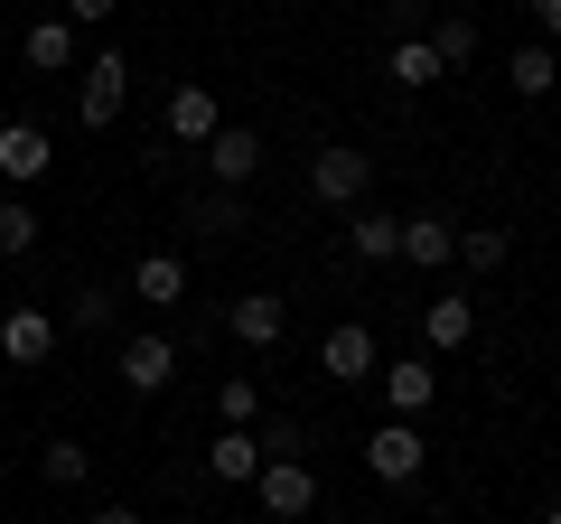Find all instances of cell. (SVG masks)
Masks as SVG:
<instances>
[{"label":"cell","instance_id":"9","mask_svg":"<svg viewBox=\"0 0 561 524\" xmlns=\"http://www.w3.org/2000/svg\"><path fill=\"white\" fill-rule=\"evenodd\" d=\"M225 328H234V346H243V356H272V346L290 338V300H280V291H243Z\"/></svg>","mask_w":561,"mask_h":524},{"label":"cell","instance_id":"17","mask_svg":"<svg viewBox=\"0 0 561 524\" xmlns=\"http://www.w3.org/2000/svg\"><path fill=\"white\" fill-rule=\"evenodd\" d=\"M505 84H515L524 103H542V94H561V47H515V57H505Z\"/></svg>","mask_w":561,"mask_h":524},{"label":"cell","instance_id":"8","mask_svg":"<svg viewBox=\"0 0 561 524\" xmlns=\"http://www.w3.org/2000/svg\"><path fill=\"white\" fill-rule=\"evenodd\" d=\"M253 169H262V132H253V122H225L216 141H206V187H234V197H243Z\"/></svg>","mask_w":561,"mask_h":524},{"label":"cell","instance_id":"1","mask_svg":"<svg viewBox=\"0 0 561 524\" xmlns=\"http://www.w3.org/2000/svg\"><path fill=\"white\" fill-rule=\"evenodd\" d=\"M365 187H375V150H346V141H319V150H309V197H319V206L356 216Z\"/></svg>","mask_w":561,"mask_h":524},{"label":"cell","instance_id":"18","mask_svg":"<svg viewBox=\"0 0 561 524\" xmlns=\"http://www.w3.org/2000/svg\"><path fill=\"white\" fill-rule=\"evenodd\" d=\"M346 253H356V262H393V253H402V216L356 206V225H346Z\"/></svg>","mask_w":561,"mask_h":524},{"label":"cell","instance_id":"15","mask_svg":"<svg viewBox=\"0 0 561 524\" xmlns=\"http://www.w3.org/2000/svg\"><path fill=\"white\" fill-rule=\"evenodd\" d=\"M131 300L179 309V300H187V262H179V253H140V262H131Z\"/></svg>","mask_w":561,"mask_h":524},{"label":"cell","instance_id":"31","mask_svg":"<svg viewBox=\"0 0 561 524\" xmlns=\"http://www.w3.org/2000/svg\"><path fill=\"white\" fill-rule=\"evenodd\" d=\"M94 524H140V515H131V505H103V515H94Z\"/></svg>","mask_w":561,"mask_h":524},{"label":"cell","instance_id":"2","mask_svg":"<svg viewBox=\"0 0 561 524\" xmlns=\"http://www.w3.org/2000/svg\"><path fill=\"white\" fill-rule=\"evenodd\" d=\"M122 94H131V57L122 47H94V66H76V122L84 132H113Z\"/></svg>","mask_w":561,"mask_h":524},{"label":"cell","instance_id":"13","mask_svg":"<svg viewBox=\"0 0 561 524\" xmlns=\"http://www.w3.org/2000/svg\"><path fill=\"white\" fill-rule=\"evenodd\" d=\"M393 262H412V272H440V262H459V225L431 216V206H421V216H402V253H393Z\"/></svg>","mask_w":561,"mask_h":524},{"label":"cell","instance_id":"3","mask_svg":"<svg viewBox=\"0 0 561 524\" xmlns=\"http://www.w3.org/2000/svg\"><path fill=\"white\" fill-rule=\"evenodd\" d=\"M225 132V103H216V84H169V113H160V150L179 141V150H206Z\"/></svg>","mask_w":561,"mask_h":524},{"label":"cell","instance_id":"19","mask_svg":"<svg viewBox=\"0 0 561 524\" xmlns=\"http://www.w3.org/2000/svg\"><path fill=\"white\" fill-rule=\"evenodd\" d=\"M431 38V57H440V76H459V66H478V20H459V10H440V20L421 29Z\"/></svg>","mask_w":561,"mask_h":524},{"label":"cell","instance_id":"21","mask_svg":"<svg viewBox=\"0 0 561 524\" xmlns=\"http://www.w3.org/2000/svg\"><path fill=\"white\" fill-rule=\"evenodd\" d=\"M421 338L440 346V356H459V346L478 338V309H468V300H431V309H421Z\"/></svg>","mask_w":561,"mask_h":524},{"label":"cell","instance_id":"7","mask_svg":"<svg viewBox=\"0 0 561 524\" xmlns=\"http://www.w3.org/2000/svg\"><path fill=\"white\" fill-rule=\"evenodd\" d=\"M253 497H262V515H280V524H300L309 505H319V468H309V459H262Z\"/></svg>","mask_w":561,"mask_h":524},{"label":"cell","instance_id":"32","mask_svg":"<svg viewBox=\"0 0 561 524\" xmlns=\"http://www.w3.org/2000/svg\"><path fill=\"white\" fill-rule=\"evenodd\" d=\"M542 524H561V505H542Z\"/></svg>","mask_w":561,"mask_h":524},{"label":"cell","instance_id":"27","mask_svg":"<svg viewBox=\"0 0 561 524\" xmlns=\"http://www.w3.org/2000/svg\"><path fill=\"white\" fill-rule=\"evenodd\" d=\"M28 243H38V206H28V197H20V187H10V197H0V253L20 262V253H28Z\"/></svg>","mask_w":561,"mask_h":524},{"label":"cell","instance_id":"10","mask_svg":"<svg viewBox=\"0 0 561 524\" xmlns=\"http://www.w3.org/2000/svg\"><path fill=\"white\" fill-rule=\"evenodd\" d=\"M375 365H383L375 328L346 319V328H328V338H319V375H328V384H375Z\"/></svg>","mask_w":561,"mask_h":524},{"label":"cell","instance_id":"6","mask_svg":"<svg viewBox=\"0 0 561 524\" xmlns=\"http://www.w3.org/2000/svg\"><path fill=\"white\" fill-rule=\"evenodd\" d=\"M57 338H66V328H57V309H38V300H20L10 319H0V356L20 365V375H38V365L57 356Z\"/></svg>","mask_w":561,"mask_h":524},{"label":"cell","instance_id":"16","mask_svg":"<svg viewBox=\"0 0 561 524\" xmlns=\"http://www.w3.org/2000/svg\"><path fill=\"white\" fill-rule=\"evenodd\" d=\"M20 57L38 66V76H76V29H66V20H28L20 29Z\"/></svg>","mask_w":561,"mask_h":524},{"label":"cell","instance_id":"28","mask_svg":"<svg viewBox=\"0 0 561 524\" xmlns=\"http://www.w3.org/2000/svg\"><path fill=\"white\" fill-rule=\"evenodd\" d=\"M253 441H262V459H300V441H309V431L290 422V412H272V422H253Z\"/></svg>","mask_w":561,"mask_h":524},{"label":"cell","instance_id":"30","mask_svg":"<svg viewBox=\"0 0 561 524\" xmlns=\"http://www.w3.org/2000/svg\"><path fill=\"white\" fill-rule=\"evenodd\" d=\"M534 29H542V47H561V0H534Z\"/></svg>","mask_w":561,"mask_h":524},{"label":"cell","instance_id":"20","mask_svg":"<svg viewBox=\"0 0 561 524\" xmlns=\"http://www.w3.org/2000/svg\"><path fill=\"white\" fill-rule=\"evenodd\" d=\"M234 225H243V197H234V187H197V197H187V235L225 243Z\"/></svg>","mask_w":561,"mask_h":524},{"label":"cell","instance_id":"4","mask_svg":"<svg viewBox=\"0 0 561 524\" xmlns=\"http://www.w3.org/2000/svg\"><path fill=\"white\" fill-rule=\"evenodd\" d=\"M365 468H375L383 487H412L421 468H431V441H421L412 422H375L365 431Z\"/></svg>","mask_w":561,"mask_h":524},{"label":"cell","instance_id":"22","mask_svg":"<svg viewBox=\"0 0 561 524\" xmlns=\"http://www.w3.org/2000/svg\"><path fill=\"white\" fill-rule=\"evenodd\" d=\"M393 84H402V94H431V84H440V57H431V38H393Z\"/></svg>","mask_w":561,"mask_h":524},{"label":"cell","instance_id":"14","mask_svg":"<svg viewBox=\"0 0 561 524\" xmlns=\"http://www.w3.org/2000/svg\"><path fill=\"white\" fill-rule=\"evenodd\" d=\"M206 478L216 487H253L262 478V441L253 431H216V441H206Z\"/></svg>","mask_w":561,"mask_h":524},{"label":"cell","instance_id":"26","mask_svg":"<svg viewBox=\"0 0 561 524\" xmlns=\"http://www.w3.org/2000/svg\"><path fill=\"white\" fill-rule=\"evenodd\" d=\"M113 319H122V300H113V291H76L57 328H76V338H103V328H113Z\"/></svg>","mask_w":561,"mask_h":524},{"label":"cell","instance_id":"11","mask_svg":"<svg viewBox=\"0 0 561 524\" xmlns=\"http://www.w3.org/2000/svg\"><path fill=\"white\" fill-rule=\"evenodd\" d=\"M47 169H57V141H47L38 122H0V179H10V187H38Z\"/></svg>","mask_w":561,"mask_h":524},{"label":"cell","instance_id":"24","mask_svg":"<svg viewBox=\"0 0 561 524\" xmlns=\"http://www.w3.org/2000/svg\"><path fill=\"white\" fill-rule=\"evenodd\" d=\"M216 422H225V431H253V422H262V384H253V375H225V384H216Z\"/></svg>","mask_w":561,"mask_h":524},{"label":"cell","instance_id":"25","mask_svg":"<svg viewBox=\"0 0 561 524\" xmlns=\"http://www.w3.org/2000/svg\"><path fill=\"white\" fill-rule=\"evenodd\" d=\"M38 478L47 487H84V478H94V449H84V441H47L38 449Z\"/></svg>","mask_w":561,"mask_h":524},{"label":"cell","instance_id":"23","mask_svg":"<svg viewBox=\"0 0 561 524\" xmlns=\"http://www.w3.org/2000/svg\"><path fill=\"white\" fill-rule=\"evenodd\" d=\"M505 253H515L505 225H459V262H468V272H505Z\"/></svg>","mask_w":561,"mask_h":524},{"label":"cell","instance_id":"12","mask_svg":"<svg viewBox=\"0 0 561 524\" xmlns=\"http://www.w3.org/2000/svg\"><path fill=\"white\" fill-rule=\"evenodd\" d=\"M375 384H383V422H412V412H431V394H440V375H431V356H393V365H375Z\"/></svg>","mask_w":561,"mask_h":524},{"label":"cell","instance_id":"29","mask_svg":"<svg viewBox=\"0 0 561 524\" xmlns=\"http://www.w3.org/2000/svg\"><path fill=\"white\" fill-rule=\"evenodd\" d=\"M113 10H122V0H66L57 20H66V29H103V20H113Z\"/></svg>","mask_w":561,"mask_h":524},{"label":"cell","instance_id":"5","mask_svg":"<svg viewBox=\"0 0 561 524\" xmlns=\"http://www.w3.org/2000/svg\"><path fill=\"white\" fill-rule=\"evenodd\" d=\"M122 394H169L179 384V346H169V328H140V338H122Z\"/></svg>","mask_w":561,"mask_h":524}]
</instances>
